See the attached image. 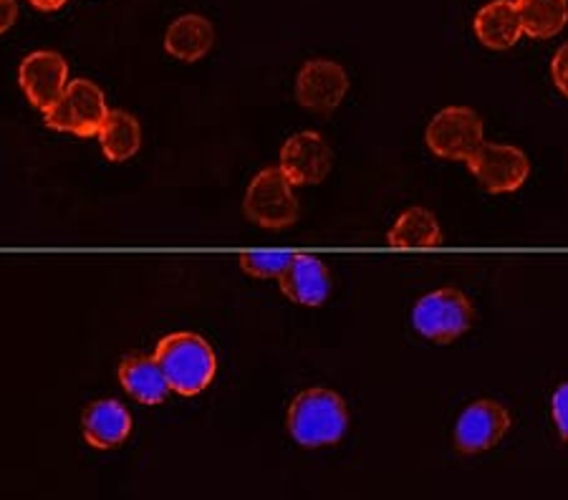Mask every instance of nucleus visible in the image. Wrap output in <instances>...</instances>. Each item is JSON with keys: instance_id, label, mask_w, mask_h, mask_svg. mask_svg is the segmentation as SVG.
Masks as SVG:
<instances>
[{"instance_id": "f257e3e1", "label": "nucleus", "mask_w": 568, "mask_h": 500, "mask_svg": "<svg viewBox=\"0 0 568 500\" xmlns=\"http://www.w3.org/2000/svg\"><path fill=\"white\" fill-rule=\"evenodd\" d=\"M154 359L162 367L172 392L182 397L205 392L215 379V351L200 334L175 331L164 336L154 347Z\"/></svg>"}, {"instance_id": "f03ea898", "label": "nucleus", "mask_w": 568, "mask_h": 500, "mask_svg": "<svg viewBox=\"0 0 568 500\" xmlns=\"http://www.w3.org/2000/svg\"><path fill=\"white\" fill-rule=\"evenodd\" d=\"M346 427H349V409L332 389H304L288 407V432L304 448L334 445L344 438Z\"/></svg>"}, {"instance_id": "7ed1b4c3", "label": "nucleus", "mask_w": 568, "mask_h": 500, "mask_svg": "<svg viewBox=\"0 0 568 500\" xmlns=\"http://www.w3.org/2000/svg\"><path fill=\"white\" fill-rule=\"evenodd\" d=\"M112 109L106 106L104 91L94 81L77 79L63 91L61 99L43 114V122L53 132L73 136H97Z\"/></svg>"}, {"instance_id": "20e7f679", "label": "nucleus", "mask_w": 568, "mask_h": 500, "mask_svg": "<svg viewBox=\"0 0 568 500\" xmlns=\"http://www.w3.org/2000/svg\"><path fill=\"white\" fill-rule=\"evenodd\" d=\"M473 304L463 290L437 288L419 298L412 308V324L429 341L450 344L473 326Z\"/></svg>"}, {"instance_id": "39448f33", "label": "nucleus", "mask_w": 568, "mask_h": 500, "mask_svg": "<svg viewBox=\"0 0 568 500\" xmlns=\"http://www.w3.org/2000/svg\"><path fill=\"white\" fill-rule=\"evenodd\" d=\"M425 142L435 157L467 165V160L483 147L485 126L470 106H447L427 124Z\"/></svg>"}, {"instance_id": "423d86ee", "label": "nucleus", "mask_w": 568, "mask_h": 500, "mask_svg": "<svg viewBox=\"0 0 568 500\" xmlns=\"http://www.w3.org/2000/svg\"><path fill=\"white\" fill-rule=\"evenodd\" d=\"M291 182L278 167H265L245 190L243 211L251 223L268 227V231H281L291 227L298 217V200L293 193Z\"/></svg>"}, {"instance_id": "0eeeda50", "label": "nucleus", "mask_w": 568, "mask_h": 500, "mask_svg": "<svg viewBox=\"0 0 568 500\" xmlns=\"http://www.w3.org/2000/svg\"><path fill=\"white\" fill-rule=\"evenodd\" d=\"M467 170L490 195H510L524 187L530 175V162L516 144L483 142V147L467 160Z\"/></svg>"}, {"instance_id": "6e6552de", "label": "nucleus", "mask_w": 568, "mask_h": 500, "mask_svg": "<svg viewBox=\"0 0 568 500\" xmlns=\"http://www.w3.org/2000/svg\"><path fill=\"white\" fill-rule=\"evenodd\" d=\"M510 430V412L496 399H478L467 405L455 425V445L463 455H478L506 438Z\"/></svg>"}, {"instance_id": "1a4fd4ad", "label": "nucleus", "mask_w": 568, "mask_h": 500, "mask_svg": "<svg viewBox=\"0 0 568 500\" xmlns=\"http://www.w3.org/2000/svg\"><path fill=\"white\" fill-rule=\"evenodd\" d=\"M69 63L57 51H33L18 67V84L29 102L45 114L67 91Z\"/></svg>"}, {"instance_id": "9d476101", "label": "nucleus", "mask_w": 568, "mask_h": 500, "mask_svg": "<svg viewBox=\"0 0 568 500\" xmlns=\"http://www.w3.org/2000/svg\"><path fill=\"white\" fill-rule=\"evenodd\" d=\"M349 91V76L342 63L328 59L306 61L296 79V99L316 114H332Z\"/></svg>"}, {"instance_id": "9b49d317", "label": "nucleus", "mask_w": 568, "mask_h": 500, "mask_svg": "<svg viewBox=\"0 0 568 500\" xmlns=\"http://www.w3.org/2000/svg\"><path fill=\"white\" fill-rule=\"evenodd\" d=\"M278 170L293 187L318 185L332 170V150L321 134L298 132L283 142Z\"/></svg>"}, {"instance_id": "f8f14e48", "label": "nucleus", "mask_w": 568, "mask_h": 500, "mask_svg": "<svg viewBox=\"0 0 568 500\" xmlns=\"http://www.w3.org/2000/svg\"><path fill=\"white\" fill-rule=\"evenodd\" d=\"M278 284L283 296L301 306H321L332 294L328 268L311 253H293V261L278 276Z\"/></svg>"}, {"instance_id": "ddd939ff", "label": "nucleus", "mask_w": 568, "mask_h": 500, "mask_svg": "<svg viewBox=\"0 0 568 500\" xmlns=\"http://www.w3.org/2000/svg\"><path fill=\"white\" fill-rule=\"evenodd\" d=\"M84 425V440L94 450H112L122 445L132 432L130 409L116 399H97L84 409L81 417Z\"/></svg>"}, {"instance_id": "4468645a", "label": "nucleus", "mask_w": 568, "mask_h": 500, "mask_svg": "<svg viewBox=\"0 0 568 500\" xmlns=\"http://www.w3.org/2000/svg\"><path fill=\"white\" fill-rule=\"evenodd\" d=\"M475 35L493 51L513 49L524 35L516 0H490V3H485L475 16Z\"/></svg>"}, {"instance_id": "2eb2a0df", "label": "nucleus", "mask_w": 568, "mask_h": 500, "mask_svg": "<svg viewBox=\"0 0 568 500\" xmlns=\"http://www.w3.org/2000/svg\"><path fill=\"white\" fill-rule=\"evenodd\" d=\"M119 385L142 405H160L172 392L158 359L144 354H132L119 364Z\"/></svg>"}, {"instance_id": "dca6fc26", "label": "nucleus", "mask_w": 568, "mask_h": 500, "mask_svg": "<svg viewBox=\"0 0 568 500\" xmlns=\"http://www.w3.org/2000/svg\"><path fill=\"white\" fill-rule=\"evenodd\" d=\"M213 23L197 13H187L180 16L178 21H172L168 33H164V51L172 59L192 63L207 57L210 49H213Z\"/></svg>"}, {"instance_id": "f3484780", "label": "nucleus", "mask_w": 568, "mask_h": 500, "mask_svg": "<svg viewBox=\"0 0 568 500\" xmlns=\"http://www.w3.org/2000/svg\"><path fill=\"white\" fill-rule=\"evenodd\" d=\"M387 243L392 248H437L443 243V231H439V223L433 211L427 207H409V211L397 217V223L392 225L387 235Z\"/></svg>"}, {"instance_id": "a211bd4d", "label": "nucleus", "mask_w": 568, "mask_h": 500, "mask_svg": "<svg viewBox=\"0 0 568 500\" xmlns=\"http://www.w3.org/2000/svg\"><path fill=\"white\" fill-rule=\"evenodd\" d=\"M97 136L102 142V152L109 162H124L134 157L142 144L140 122L130 112H124V109H112Z\"/></svg>"}, {"instance_id": "6ab92c4d", "label": "nucleus", "mask_w": 568, "mask_h": 500, "mask_svg": "<svg viewBox=\"0 0 568 500\" xmlns=\"http://www.w3.org/2000/svg\"><path fill=\"white\" fill-rule=\"evenodd\" d=\"M516 8L530 39H554L568 25V0H516Z\"/></svg>"}, {"instance_id": "aec40b11", "label": "nucleus", "mask_w": 568, "mask_h": 500, "mask_svg": "<svg viewBox=\"0 0 568 500\" xmlns=\"http://www.w3.org/2000/svg\"><path fill=\"white\" fill-rule=\"evenodd\" d=\"M293 261V253L291 251H248L243 253L237 263H241V268L248 273L253 278H278L283 271L288 268V263Z\"/></svg>"}, {"instance_id": "412c9836", "label": "nucleus", "mask_w": 568, "mask_h": 500, "mask_svg": "<svg viewBox=\"0 0 568 500\" xmlns=\"http://www.w3.org/2000/svg\"><path fill=\"white\" fill-rule=\"evenodd\" d=\"M551 415H554L558 435H561L564 440H568V381H564V385L554 392Z\"/></svg>"}, {"instance_id": "4be33fe9", "label": "nucleus", "mask_w": 568, "mask_h": 500, "mask_svg": "<svg viewBox=\"0 0 568 500\" xmlns=\"http://www.w3.org/2000/svg\"><path fill=\"white\" fill-rule=\"evenodd\" d=\"M551 76L556 89L568 99V43H564L561 49L556 51V57L551 61Z\"/></svg>"}, {"instance_id": "5701e85b", "label": "nucleus", "mask_w": 568, "mask_h": 500, "mask_svg": "<svg viewBox=\"0 0 568 500\" xmlns=\"http://www.w3.org/2000/svg\"><path fill=\"white\" fill-rule=\"evenodd\" d=\"M18 18V3L16 0H0V33L13 29Z\"/></svg>"}, {"instance_id": "b1692460", "label": "nucleus", "mask_w": 568, "mask_h": 500, "mask_svg": "<svg viewBox=\"0 0 568 500\" xmlns=\"http://www.w3.org/2000/svg\"><path fill=\"white\" fill-rule=\"evenodd\" d=\"M29 3L36 8V11L51 13V11H59V8H63V3H69V0H29Z\"/></svg>"}]
</instances>
